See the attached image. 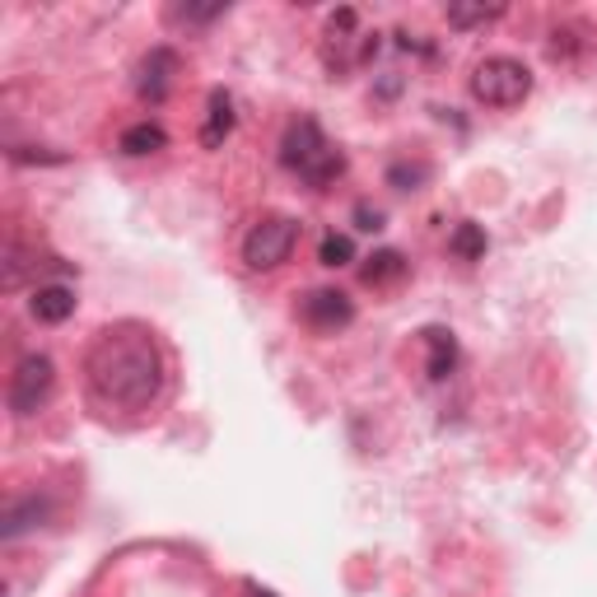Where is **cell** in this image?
Returning <instances> with one entry per match:
<instances>
[{
  "instance_id": "obj_5",
  "label": "cell",
  "mask_w": 597,
  "mask_h": 597,
  "mask_svg": "<svg viewBox=\"0 0 597 597\" xmlns=\"http://www.w3.org/2000/svg\"><path fill=\"white\" fill-rule=\"evenodd\" d=\"M52 388H56V369H52V359L47 355H24L20 365H14V373H10V411L20 416V420H28V416H38L42 406H47V397H52Z\"/></svg>"
},
{
  "instance_id": "obj_9",
  "label": "cell",
  "mask_w": 597,
  "mask_h": 597,
  "mask_svg": "<svg viewBox=\"0 0 597 597\" xmlns=\"http://www.w3.org/2000/svg\"><path fill=\"white\" fill-rule=\"evenodd\" d=\"M28 313L47 327H61L75 313V290L71 285H38L34 298H28Z\"/></svg>"
},
{
  "instance_id": "obj_4",
  "label": "cell",
  "mask_w": 597,
  "mask_h": 597,
  "mask_svg": "<svg viewBox=\"0 0 597 597\" xmlns=\"http://www.w3.org/2000/svg\"><path fill=\"white\" fill-rule=\"evenodd\" d=\"M294 243H298V219H290V215H266V219H257V225L247 229L243 262L253 266V271H276V266L290 262Z\"/></svg>"
},
{
  "instance_id": "obj_14",
  "label": "cell",
  "mask_w": 597,
  "mask_h": 597,
  "mask_svg": "<svg viewBox=\"0 0 597 597\" xmlns=\"http://www.w3.org/2000/svg\"><path fill=\"white\" fill-rule=\"evenodd\" d=\"M168 145V131L160 122H136V127L122 131V154H154Z\"/></svg>"
},
{
  "instance_id": "obj_13",
  "label": "cell",
  "mask_w": 597,
  "mask_h": 597,
  "mask_svg": "<svg viewBox=\"0 0 597 597\" xmlns=\"http://www.w3.org/2000/svg\"><path fill=\"white\" fill-rule=\"evenodd\" d=\"M485 247H491V239H485V229H481V225H471V219H462V225L448 233V253H453V257H462V262H481V257H485Z\"/></svg>"
},
{
  "instance_id": "obj_7",
  "label": "cell",
  "mask_w": 597,
  "mask_h": 597,
  "mask_svg": "<svg viewBox=\"0 0 597 597\" xmlns=\"http://www.w3.org/2000/svg\"><path fill=\"white\" fill-rule=\"evenodd\" d=\"M173 75H178V52H173V47H154V52L140 61L136 93H140L145 103H164L168 89H173Z\"/></svg>"
},
{
  "instance_id": "obj_19",
  "label": "cell",
  "mask_w": 597,
  "mask_h": 597,
  "mask_svg": "<svg viewBox=\"0 0 597 597\" xmlns=\"http://www.w3.org/2000/svg\"><path fill=\"white\" fill-rule=\"evenodd\" d=\"M355 229L379 233V229H383V211H379V206H369V201H359V206H355Z\"/></svg>"
},
{
  "instance_id": "obj_20",
  "label": "cell",
  "mask_w": 597,
  "mask_h": 597,
  "mask_svg": "<svg viewBox=\"0 0 597 597\" xmlns=\"http://www.w3.org/2000/svg\"><path fill=\"white\" fill-rule=\"evenodd\" d=\"M247 593H253V597H276L271 588H262V584H247Z\"/></svg>"
},
{
  "instance_id": "obj_18",
  "label": "cell",
  "mask_w": 597,
  "mask_h": 597,
  "mask_svg": "<svg viewBox=\"0 0 597 597\" xmlns=\"http://www.w3.org/2000/svg\"><path fill=\"white\" fill-rule=\"evenodd\" d=\"M425 178H430V164H392L388 168V182L397 187V192H416Z\"/></svg>"
},
{
  "instance_id": "obj_15",
  "label": "cell",
  "mask_w": 597,
  "mask_h": 597,
  "mask_svg": "<svg viewBox=\"0 0 597 597\" xmlns=\"http://www.w3.org/2000/svg\"><path fill=\"white\" fill-rule=\"evenodd\" d=\"M225 10H229V5H173V10H168V24H182V28H206V24H215Z\"/></svg>"
},
{
  "instance_id": "obj_10",
  "label": "cell",
  "mask_w": 597,
  "mask_h": 597,
  "mask_svg": "<svg viewBox=\"0 0 597 597\" xmlns=\"http://www.w3.org/2000/svg\"><path fill=\"white\" fill-rule=\"evenodd\" d=\"M425 369L430 379H448L453 369H458V336L448 332V327H425Z\"/></svg>"
},
{
  "instance_id": "obj_11",
  "label": "cell",
  "mask_w": 597,
  "mask_h": 597,
  "mask_svg": "<svg viewBox=\"0 0 597 597\" xmlns=\"http://www.w3.org/2000/svg\"><path fill=\"white\" fill-rule=\"evenodd\" d=\"M233 131V99L225 89H211V107H206V127H201V145L219 150Z\"/></svg>"
},
{
  "instance_id": "obj_1",
  "label": "cell",
  "mask_w": 597,
  "mask_h": 597,
  "mask_svg": "<svg viewBox=\"0 0 597 597\" xmlns=\"http://www.w3.org/2000/svg\"><path fill=\"white\" fill-rule=\"evenodd\" d=\"M85 383L107 411H145L164 388V355L140 327H107L85 355Z\"/></svg>"
},
{
  "instance_id": "obj_8",
  "label": "cell",
  "mask_w": 597,
  "mask_h": 597,
  "mask_svg": "<svg viewBox=\"0 0 597 597\" xmlns=\"http://www.w3.org/2000/svg\"><path fill=\"white\" fill-rule=\"evenodd\" d=\"M47 513H52V499H42V495L10 499L5 513H0V537H5V542H20L24 532H34L38 523H47Z\"/></svg>"
},
{
  "instance_id": "obj_6",
  "label": "cell",
  "mask_w": 597,
  "mask_h": 597,
  "mask_svg": "<svg viewBox=\"0 0 597 597\" xmlns=\"http://www.w3.org/2000/svg\"><path fill=\"white\" fill-rule=\"evenodd\" d=\"M298 318H304L313 332H341V327L355 322V304H351V294H341V290H313V294H304V304H298Z\"/></svg>"
},
{
  "instance_id": "obj_17",
  "label": "cell",
  "mask_w": 597,
  "mask_h": 597,
  "mask_svg": "<svg viewBox=\"0 0 597 597\" xmlns=\"http://www.w3.org/2000/svg\"><path fill=\"white\" fill-rule=\"evenodd\" d=\"M499 5H448V24L453 28H477V24H491V20H499Z\"/></svg>"
},
{
  "instance_id": "obj_3",
  "label": "cell",
  "mask_w": 597,
  "mask_h": 597,
  "mask_svg": "<svg viewBox=\"0 0 597 597\" xmlns=\"http://www.w3.org/2000/svg\"><path fill=\"white\" fill-rule=\"evenodd\" d=\"M532 93V71L513 56H485L471 71V99L485 107H518Z\"/></svg>"
},
{
  "instance_id": "obj_16",
  "label": "cell",
  "mask_w": 597,
  "mask_h": 597,
  "mask_svg": "<svg viewBox=\"0 0 597 597\" xmlns=\"http://www.w3.org/2000/svg\"><path fill=\"white\" fill-rule=\"evenodd\" d=\"M318 262L322 266H351L355 262V239L351 233H327L322 247H318Z\"/></svg>"
},
{
  "instance_id": "obj_2",
  "label": "cell",
  "mask_w": 597,
  "mask_h": 597,
  "mask_svg": "<svg viewBox=\"0 0 597 597\" xmlns=\"http://www.w3.org/2000/svg\"><path fill=\"white\" fill-rule=\"evenodd\" d=\"M280 164H285L298 182L322 192V187H332L345 173V154L327 140V131L313 117H298V122H290L285 140H280Z\"/></svg>"
},
{
  "instance_id": "obj_12",
  "label": "cell",
  "mask_w": 597,
  "mask_h": 597,
  "mask_svg": "<svg viewBox=\"0 0 597 597\" xmlns=\"http://www.w3.org/2000/svg\"><path fill=\"white\" fill-rule=\"evenodd\" d=\"M359 276H365V285H373V290L397 285V280L406 276V257L397 253V247H383V253L369 257V266H359Z\"/></svg>"
}]
</instances>
